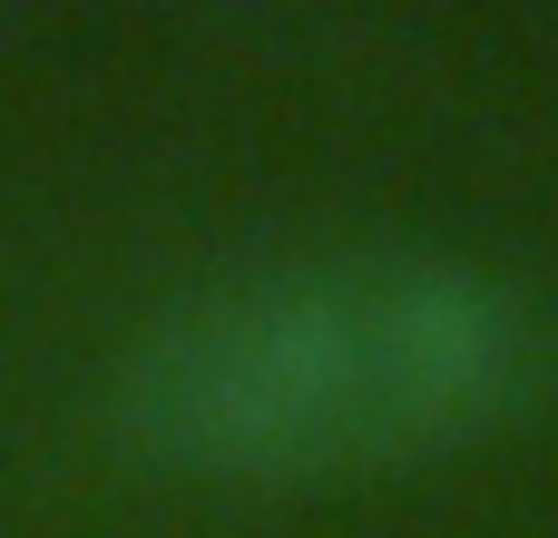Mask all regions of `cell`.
<instances>
[{
    "instance_id": "obj_1",
    "label": "cell",
    "mask_w": 558,
    "mask_h": 538,
    "mask_svg": "<svg viewBox=\"0 0 558 538\" xmlns=\"http://www.w3.org/2000/svg\"><path fill=\"white\" fill-rule=\"evenodd\" d=\"M530 304L441 245H343L157 304L118 372V441L216 490L383 480L481 441L530 392Z\"/></svg>"
}]
</instances>
